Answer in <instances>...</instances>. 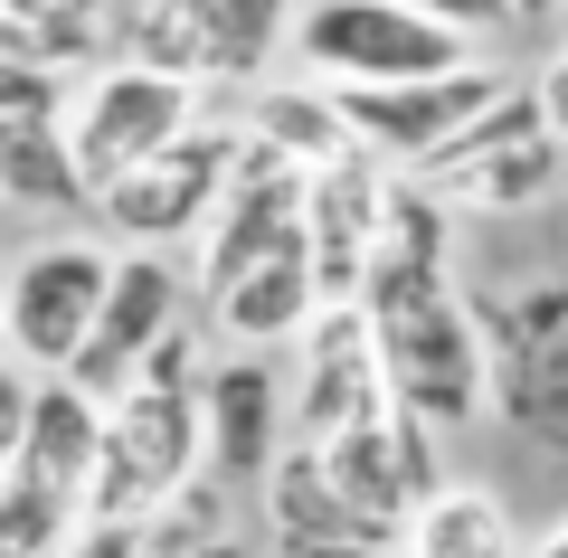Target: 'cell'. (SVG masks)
I'll use <instances>...</instances> for the list:
<instances>
[{
	"label": "cell",
	"instance_id": "6da1fadb",
	"mask_svg": "<svg viewBox=\"0 0 568 558\" xmlns=\"http://www.w3.org/2000/svg\"><path fill=\"white\" fill-rule=\"evenodd\" d=\"M200 341L171 332L123 369L114 398H95V474H85V520H142L200 474Z\"/></svg>",
	"mask_w": 568,
	"mask_h": 558
},
{
	"label": "cell",
	"instance_id": "7a4b0ae2",
	"mask_svg": "<svg viewBox=\"0 0 568 558\" xmlns=\"http://www.w3.org/2000/svg\"><path fill=\"white\" fill-rule=\"evenodd\" d=\"M474 351H484V407L568 464V284H511V294H465Z\"/></svg>",
	"mask_w": 568,
	"mask_h": 558
},
{
	"label": "cell",
	"instance_id": "3957f363",
	"mask_svg": "<svg viewBox=\"0 0 568 558\" xmlns=\"http://www.w3.org/2000/svg\"><path fill=\"white\" fill-rule=\"evenodd\" d=\"M294 39V0H133L123 20V67L190 85H246L265 77V58Z\"/></svg>",
	"mask_w": 568,
	"mask_h": 558
},
{
	"label": "cell",
	"instance_id": "277c9868",
	"mask_svg": "<svg viewBox=\"0 0 568 558\" xmlns=\"http://www.w3.org/2000/svg\"><path fill=\"white\" fill-rule=\"evenodd\" d=\"M549 180H559V152H549L540 114H530V85H503L446 152L407 171V190L436 200L446 219H455V209H474V219H511V209L549 200Z\"/></svg>",
	"mask_w": 568,
	"mask_h": 558
},
{
	"label": "cell",
	"instance_id": "5b68a950",
	"mask_svg": "<svg viewBox=\"0 0 568 558\" xmlns=\"http://www.w3.org/2000/svg\"><path fill=\"white\" fill-rule=\"evenodd\" d=\"M237 152H246L237 123H190L181 142H162L152 161H133V171H123L114 190H95L85 209H95L133 256H171V246H190L209 227V209H219Z\"/></svg>",
	"mask_w": 568,
	"mask_h": 558
},
{
	"label": "cell",
	"instance_id": "8992f818",
	"mask_svg": "<svg viewBox=\"0 0 568 558\" xmlns=\"http://www.w3.org/2000/svg\"><path fill=\"white\" fill-rule=\"evenodd\" d=\"M294 58L342 95V85H426L455 77V67H484L455 29H426L388 0H313L294 10Z\"/></svg>",
	"mask_w": 568,
	"mask_h": 558
},
{
	"label": "cell",
	"instance_id": "52a82bcc",
	"mask_svg": "<svg viewBox=\"0 0 568 558\" xmlns=\"http://www.w3.org/2000/svg\"><path fill=\"white\" fill-rule=\"evenodd\" d=\"M104 265L114 256L95 237H48L10 265V284H0V341H10V359L29 379H67L77 369L85 322L104 303Z\"/></svg>",
	"mask_w": 568,
	"mask_h": 558
},
{
	"label": "cell",
	"instance_id": "ba28073f",
	"mask_svg": "<svg viewBox=\"0 0 568 558\" xmlns=\"http://www.w3.org/2000/svg\"><path fill=\"white\" fill-rule=\"evenodd\" d=\"M503 85H511V77H493V67H455V77H426V85H342V95L323 85V95H332V114H342L351 152H361L369 171L407 180L417 161L446 152V142L465 133Z\"/></svg>",
	"mask_w": 568,
	"mask_h": 558
},
{
	"label": "cell",
	"instance_id": "9c48e42d",
	"mask_svg": "<svg viewBox=\"0 0 568 558\" xmlns=\"http://www.w3.org/2000/svg\"><path fill=\"white\" fill-rule=\"evenodd\" d=\"M190 123H200V95L171 77H152V67H95L77 95V114H67V161H77V190L95 200V190H114L133 161H152L162 142H181Z\"/></svg>",
	"mask_w": 568,
	"mask_h": 558
},
{
	"label": "cell",
	"instance_id": "30bf717a",
	"mask_svg": "<svg viewBox=\"0 0 568 558\" xmlns=\"http://www.w3.org/2000/svg\"><path fill=\"white\" fill-rule=\"evenodd\" d=\"M190 246H200V275H190V284L219 303L227 284L256 275L265 256L304 246V171H284L275 152H256V142H246L237 171H227V190H219V209H209V227H200Z\"/></svg>",
	"mask_w": 568,
	"mask_h": 558
},
{
	"label": "cell",
	"instance_id": "8fae6325",
	"mask_svg": "<svg viewBox=\"0 0 568 558\" xmlns=\"http://www.w3.org/2000/svg\"><path fill=\"white\" fill-rule=\"evenodd\" d=\"M181 303H190L181 265H171V256H133V246H123V256L104 265V303H95V322H85V351H77V369H67V388H85V398L123 388V369H133L152 341L181 332Z\"/></svg>",
	"mask_w": 568,
	"mask_h": 558
},
{
	"label": "cell",
	"instance_id": "7c38bea8",
	"mask_svg": "<svg viewBox=\"0 0 568 558\" xmlns=\"http://www.w3.org/2000/svg\"><path fill=\"white\" fill-rule=\"evenodd\" d=\"M275 445H284V379L246 351L209 359L200 369V474L219 493H237V483H256L275 464Z\"/></svg>",
	"mask_w": 568,
	"mask_h": 558
},
{
	"label": "cell",
	"instance_id": "4fadbf2b",
	"mask_svg": "<svg viewBox=\"0 0 568 558\" xmlns=\"http://www.w3.org/2000/svg\"><path fill=\"white\" fill-rule=\"evenodd\" d=\"M304 388H294V445H332L342 426H361L369 407H388L379 388V351H369V322L351 303H323L304 322Z\"/></svg>",
	"mask_w": 568,
	"mask_h": 558
},
{
	"label": "cell",
	"instance_id": "5bb4252c",
	"mask_svg": "<svg viewBox=\"0 0 568 558\" xmlns=\"http://www.w3.org/2000/svg\"><path fill=\"white\" fill-rule=\"evenodd\" d=\"M379 200H388V171H369L361 152L304 171V265H313V303H351V294H361L369 237H379Z\"/></svg>",
	"mask_w": 568,
	"mask_h": 558
},
{
	"label": "cell",
	"instance_id": "9a60e30c",
	"mask_svg": "<svg viewBox=\"0 0 568 558\" xmlns=\"http://www.w3.org/2000/svg\"><path fill=\"white\" fill-rule=\"evenodd\" d=\"M256 483H265V539H275V558L284 549H332V539H379L369 520L342 511V493L323 483L313 445H294V436L275 445V464H265Z\"/></svg>",
	"mask_w": 568,
	"mask_h": 558
},
{
	"label": "cell",
	"instance_id": "2e32d148",
	"mask_svg": "<svg viewBox=\"0 0 568 558\" xmlns=\"http://www.w3.org/2000/svg\"><path fill=\"white\" fill-rule=\"evenodd\" d=\"M398 558H521V530H511V511H503L493 483H436V493L407 511Z\"/></svg>",
	"mask_w": 568,
	"mask_h": 558
},
{
	"label": "cell",
	"instance_id": "e0dca14e",
	"mask_svg": "<svg viewBox=\"0 0 568 558\" xmlns=\"http://www.w3.org/2000/svg\"><path fill=\"white\" fill-rule=\"evenodd\" d=\"M209 313H219V332L237 341L246 359L275 351V341H294L313 313H323V303H313V265H304V246H284V256H265L256 275H237L219 303H209Z\"/></svg>",
	"mask_w": 568,
	"mask_h": 558
},
{
	"label": "cell",
	"instance_id": "ac0fdd59",
	"mask_svg": "<svg viewBox=\"0 0 568 558\" xmlns=\"http://www.w3.org/2000/svg\"><path fill=\"white\" fill-rule=\"evenodd\" d=\"M0 209H85L67 114H0Z\"/></svg>",
	"mask_w": 568,
	"mask_h": 558
},
{
	"label": "cell",
	"instance_id": "d6986e66",
	"mask_svg": "<svg viewBox=\"0 0 568 558\" xmlns=\"http://www.w3.org/2000/svg\"><path fill=\"white\" fill-rule=\"evenodd\" d=\"M237 133L256 142V152H275L284 171H323V161L351 152V133H342V114H332L323 85H265V95L246 104Z\"/></svg>",
	"mask_w": 568,
	"mask_h": 558
},
{
	"label": "cell",
	"instance_id": "ffe728a7",
	"mask_svg": "<svg viewBox=\"0 0 568 558\" xmlns=\"http://www.w3.org/2000/svg\"><path fill=\"white\" fill-rule=\"evenodd\" d=\"M219 539H237V530H227V493L209 474H190L171 501H152V511L133 520V549L142 558H209Z\"/></svg>",
	"mask_w": 568,
	"mask_h": 558
},
{
	"label": "cell",
	"instance_id": "44dd1931",
	"mask_svg": "<svg viewBox=\"0 0 568 558\" xmlns=\"http://www.w3.org/2000/svg\"><path fill=\"white\" fill-rule=\"evenodd\" d=\"M388 10H407V20H426V29H455L465 48H484V39H503V0H388Z\"/></svg>",
	"mask_w": 568,
	"mask_h": 558
},
{
	"label": "cell",
	"instance_id": "7402d4cb",
	"mask_svg": "<svg viewBox=\"0 0 568 558\" xmlns=\"http://www.w3.org/2000/svg\"><path fill=\"white\" fill-rule=\"evenodd\" d=\"M530 114H540V133H549V152H568V48L530 77Z\"/></svg>",
	"mask_w": 568,
	"mask_h": 558
},
{
	"label": "cell",
	"instance_id": "603a6c76",
	"mask_svg": "<svg viewBox=\"0 0 568 558\" xmlns=\"http://www.w3.org/2000/svg\"><path fill=\"white\" fill-rule=\"evenodd\" d=\"M29 369L20 359H0V474H10V455H20V426H29Z\"/></svg>",
	"mask_w": 568,
	"mask_h": 558
},
{
	"label": "cell",
	"instance_id": "cb8c5ba5",
	"mask_svg": "<svg viewBox=\"0 0 568 558\" xmlns=\"http://www.w3.org/2000/svg\"><path fill=\"white\" fill-rule=\"evenodd\" d=\"M58 558H142V549H133V520H85Z\"/></svg>",
	"mask_w": 568,
	"mask_h": 558
},
{
	"label": "cell",
	"instance_id": "d4e9b609",
	"mask_svg": "<svg viewBox=\"0 0 568 558\" xmlns=\"http://www.w3.org/2000/svg\"><path fill=\"white\" fill-rule=\"evenodd\" d=\"M58 10H85V0H0V48L10 39H29L39 20H58Z\"/></svg>",
	"mask_w": 568,
	"mask_h": 558
},
{
	"label": "cell",
	"instance_id": "484cf974",
	"mask_svg": "<svg viewBox=\"0 0 568 558\" xmlns=\"http://www.w3.org/2000/svg\"><path fill=\"white\" fill-rule=\"evenodd\" d=\"M284 558H398V539H332V549H284Z\"/></svg>",
	"mask_w": 568,
	"mask_h": 558
},
{
	"label": "cell",
	"instance_id": "4316f807",
	"mask_svg": "<svg viewBox=\"0 0 568 558\" xmlns=\"http://www.w3.org/2000/svg\"><path fill=\"white\" fill-rule=\"evenodd\" d=\"M559 10H568V0H503L511 29H540V20H559Z\"/></svg>",
	"mask_w": 568,
	"mask_h": 558
},
{
	"label": "cell",
	"instance_id": "83f0119b",
	"mask_svg": "<svg viewBox=\"0 0 568 558\" xmlns=\"http://www.w3.org/2000/svg\"><path fill=\"white\" fill-rule=\"evenodd\" d=\"M521 558H568V520H549V530H540V539H530V549H521Z\"/></svg>",
	"mask_w": 568,
	"mask_h": 558
},
{
	"label": "cell",
	"instance_id": "f1b7e54d",
	"mask_svg": "<svg viewBox=\"0 0 568 558\" xmlns=\"http://www.w3.org/2000/svg\"><path fill=\"white\" fill-rule=\"evenodd\" d=\"M209 558H246V539H219V549H209Z\"/></svg>",
	"mask_w": 568,
	"mask_h": 558
}]
</instances>
